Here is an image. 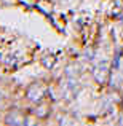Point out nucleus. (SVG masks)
<instances>
[{
    "mask_svg": "<svg viewBox=\"0 0 123 126\" xmlns=\"http://www.w3.org/2000/svg\"><path fill=\"white\" fill-rule=\"evenodd\" d=\"M54 61H56V58H54L53 54H45V56L42 58V64L45 65V67H48V69L54 65Z\"/></svg>",
    "mask_w": 123,
    "mask_h": 126,
    "instance_id": "7ed1b4c3",
    "label": "nucleus"
},
{
    "mask_svg": "<svg viewBox=\"0 0 123 126\" xmlns=\"http://www.w3.org/2000/svg\"><path fill=\"white\" fill-rule=\"evenodd\" d=\"M45 94V88L42 85H32L31 88L27 89V97L31 101H40Z\"/></svg>",
    "mask_w": 123,
    "mask_h": 126,
    "instance_id": "f03ea898",
    "label": "nucleus"
},
{
    "mask_svg": "<svg viewBox=\"0 0 123 126\" xmlns=\"http://www.w3.org/2000/svg\"><path fill=\"white\" fill-rule=\"evenodd\" d=\"M0 102H2V94H0Z\"/></svg>",
    "mask_w": 123,
    "mask_h": 126,
    "instance_id": "39448f33",
    "label": "nucleus"
},
{
    "mask_svg": "<svg viewBox=\"0 0 123 126\" xmlns=\"http://www.w3.org/2000/svg\"><path fill=\"white\" fill-rule=\"evenodd\" d=\"M94 78L98 83H105L109 78V64L105 61H102L101 64L96 65L94 69Z\"/></svg>",
    "mask_w": 123,
    "mask_h": 126,
    "instance_id": "f257e3e1",
    "label": "nucleus"
},
{
    "mask_svg": "<svg viewBox=\"0 0 123 126\" xmlns=\"http://www.w3.org/2000/svg\"><path fill=\"white\" fill-rule=\"evenodd\" d=\"M115 3H117L118 8H123V0H115Z\"/></svg>",
    "mask_w": 123,
    "mask_h": 126,
    "instance_id": "20e7f679",
    "label": "nucleus"
}]
</instances>
